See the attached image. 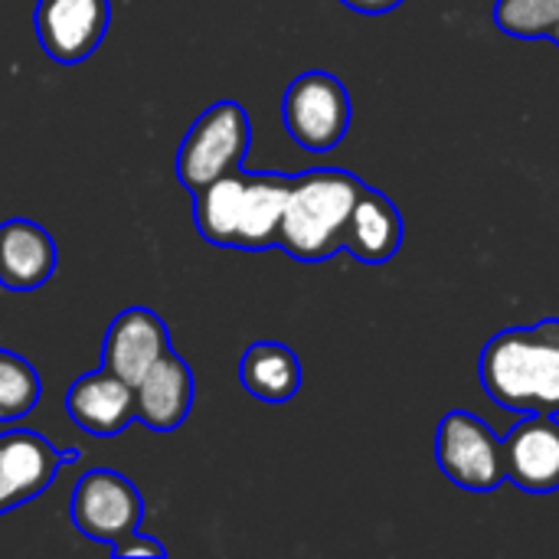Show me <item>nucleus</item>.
Listing matches in <instances>:
<instances>
[{
  "mask_svg": "<svg viewBox=\"0 0 559 559\" xmlns=\"http://www.w3.org/2000/svg\"><path fill=\"white\" fill-rule=\"evenodd\" d=\"M485 393L521 416H559V318L495 334L478 357Z\"/></svg>",
  "mask_w": 559,
  "mask_h": 559,
  "instance_id": "f257e3e1",
  "label": "nucleus"
},
{
  "mask_svg": "<svg viewBox=\"0 0 559 559\" xmlns=\"http://www.w3.org/2000/svg\"><path fill=\"white\" fill-rule=\"evenodd\" d=\"M292 177L229 170L193 193L197 233L219 249L262 252L278 242Z\"/></svg>",
  "mask_w": 559,
  "mask_h": 559,
  "instance_id": "f03ea898",
  "label": "nucleus"
},
{
  "mask_svg": "<svg viewBox=\"0 0 559 559\" xmlns=\"http://www.w3.org/2000/svg\"><path fill=\"white\" fill-rule=\"evenodd\" d=\"M364 187L367 183L347 170H311L292 177L275 246L298 262H324L337 255Z\"/></svg>",
  "mask_w": 559,
  "mask_h": 559,
  "instance_id": "7ed1b4c3",
  "label": "nucleus"
},
{
  "mask_svg": "<svg viewBox=\"0 0 559 559\" xmlns=\"http://www.w3.org/2000/svg\"><path fill=\"white\" fill-rule=\"evenodd\" d=\"M252 144V121L239 102L210 105L187 131L177 151V180L197 193L216 177L239 170Z\"/></svg>",
  "mask_w": 559,
  "mask_h": 559,
  "instance_id": "20e7f679",
  "label": "nucleus"
},
{
  "mask_svg": "<svg viewBox=\"0 0 559 559\" xmlns=\"http://www.w3.org/2000/svg\"><path fill=\"white\" fill-rule=\"evenodd\" d=\"M436 462L455 488L475 495L495 491L508 481L504 442L491 432L485 419L465 409H455L439 423Z\"/></svg>",
  "mask_w": 559,
  "mask_h": 559,
  "instance_id": "39448f33",
  "label": "nucleus"
},
{
  "mask_svg": "<svg viewBox=\"0 0 559 559\" xmlns=\"http://www.w3.org/2000/svg\"><path fill=\"white\" fill-rule=\"evenodd\" d=\"M288 134L314 154L334 151L350 128V95L331 72H301L282 98Z\"/></svg>",
  "mask_w": 559,
  "mask_h": 559,
  "instance_id": "423d86ee",
  "label": "nucleus"
},
{
  "mask_svg": "<svg viewBox=\"0 0 559 559\" xmlns=\"http://www.w3.org/2000/svg\"><path fill=\"white\" fill-rule=\"evenodd\" d=\"M69 518L82 537L115 547L118 540L141 531L144 501L124 475L95 468L75 481L72 501H69Z\"/></svg>",
  "mask_w": 559,
  "mask_h": 559,
  "instance_id": "0eeeda50",
  "label": "nucleus"
},
{
  "mask_svg": "<svg viewBox=\"0 0 559 559\" xmlns=\"http://www.w3.org/2000/svg\"><path fill=\"white\" fill-rule=\"evenodd\" d=\"M33 20L43 52L59 66H79L102 46L111 0H39Z\"/></svg>",
  "mask_w": 559,
  "mask_h": 559,
  "instance_id": "6e6552de",
  "label": "nucleus"
},
{
  "mask_svg": "<svg viewBox=\"0 0 559 559\" xmlns=\"http://www.w3.org/2000/svg\"><path fill=\"white\" fill-rule=\"evenodd\" d=\"M82 452H59L36 432H3L0 436V514L20 508L23 501L39 498L56 472L66 462H75Z\"/></svg>",
  "mask_w": 559,
  "mask_h": 559,
  "instance_id": "1a4fd4ad",
  "label": "nucleus"
},
{
  "mask_svg": "<svg viewBox=\"0 0 559 559\" xmlns=\"http://www.w3.org/2000/svg\"><path fill=\"white\" fill-rule=\"evenodd\" d=\"M167 350L170 334L164 318L151 308H124L105 331L102 367L134 386Z\"/></svg>",
  "mask_w": 559,
  "mask_h": 559,
  "instance_id": "9d476101",
  "label": "nucleus"
},
{
  "mask_svg": "<svg viewBox=\"0 0 559 559\" xmlns=\"http://www.w3.org/2000/svg\"><path fill=\"white\" fill-rule=\"evenodd\" d=\"M508 481L527 495L559 491V423L557 416H524L504 439Z\"/></svg>",
  "mask_w": 559,
  "mask_h": 559,
  "instance_id": "9b49d317",
  "label": "nucleus"
},
{
  "mask_svg": "<svg viewBox=\"0 0 559 559\" xmlns=\"http://www.w3.org/2000/svg\"><path fill=\"white\" fill-rule=\"evenodd\" d=\"M66 413L88 436L111 439L134 419V386L108 367H98L69 386Z\"/></svg>",
  "mask_w": 559,
  "mask_h": 559,
  "instance_id": "f8f14e48",
  "label": "nucleus"
},
{
  "mask_svg": "<svg viewBox=\"0 0 559 559\" xmlns=\"http://www.w3.org/2000/svg\"><path fill=\"white\" fill-rule=\"evenodd\" d=\"M193 409V370L190 364L167 350L138 383H134V419L151 432H174Z\"/></svg>",
  "mask_w": 559,
  "mask_h": 559,
  "instance_id": "ddd939ff",
  "label": "nucleus"
},
{
  "mask_svg": "<svg viewBox=\"0 0 559 559\" xmlns=\"http://www.w3.org/2000/svg\"><path fill=\"white\" fill-rule=\"evenodd\" d=\"M59 265L56 239L33 219L0 223V285L7 292H33L52 278Z\"/></svg>",
  "mask_w": 559,
  "mask_h": 559,
  "instance_id": "4468645a",
  "label": "nucleus"
},
{
  "mask_svg": "<svg viewBox=\"0 0 559 559\" xmlns=\"http://www.w3.org/2000/svg\"><path fill=\"white\" fill-rule=\"evenodd\" d=\"M400 246H403V216L396 203L386 193L364 187L344 233V252H350L357 262L383 265L400 252Z\"/></svg>",
  "mask_w": 559,
  "mask_h": 559,
  "instance_id": "2eb2a0df",
  "label": "nucleus"
},
{
  "mask_svg": "<svg viewBox=\"0 0 559 559\" xmlns=\"http://www.w3.org/2000/svg\"><path fill=\"white\" fill-rule=\"evenodd\" d=\"M239 383L249 396L269 406H282L301 390V360L278 341H259L242 354Z\"/></svg>",
  "mask_w": 559,
  "mask_h": 559,
  "instance_id": "dca6fc26",
  "label": "nucleus"
},
{
  "mask_svg": "<svg viewBox=\"0 0 559 559\" xmlns=\"http://www.w3.org/2000/svg\"><path fill=\"white\" fill-rule=\"evenodd\" d=\"M43 393L39 373L20 354L0 347V423H16L36 409Z\"/></svg>",
  "mask_w": 559,
  "mask_h": 559,
  "instance_id": "f3484780",
  "label": "nucleus"
},
{
  "mask_svg": "<svg viewBox=\"0 0 559 559\" xmlns=\"http://www.w3.org/2000/svg\"><path fill=\"white\" fill-rule=\"evenodd\" d=\"M495 23L518 39H547L559 26V0H498Z\"/></svg>",
  "mask_w": 559,
  "mask_h": 559,
  "instance_id": "a211bd4d",
  "label": "nucleus"
},
{
  "mask_svg": "<svg viewBox=\"0 0 559 559\" xmlns=\"http://www.w3.org/2000/svg\"><path fill=\"white\" fill-rule=\"evenodd\" d=\"M111 557L115 559H138V557H167V547L154 537H144V534H131L124 540H118L111 547Z\"/></svg>",
  "mask_w": 559,
  "mask_h": 559,
  "instance_id": "6ab92c4d",
  "label": "nucleus"
},
{
  "mask_svg": "<svg viewBox=\"0 0 559 559\" xmlns=\"http://www.w3.org/2000/svg\"><path fill=\"white\" fill-rule=\"evenodd\" d=\"M344 7L357 10V13H367V16H380V13H390L396 10L403 0H341Z\"/></svg>",
  "mask_w": 559,
  "mask_h": 559,
  "instance_id": "aec40b11",
  "label": "nucleus"
},
{
  "mask_svg": "<svg viewBox=\"0 0 559 559\" xmlns=\"http://www.w3.org/2000/svg\"><path fill=\"white\" fill-rule=\"evenodd\" d=\"M547 39H554V43L559 46V26H554V29H550V36H547Z\"/></svg>",
  "mask_w": 559,
  "mask_h": 559,
  "instance_id": "412c9836",
  "label": "nucleus"
}]
</instances>
